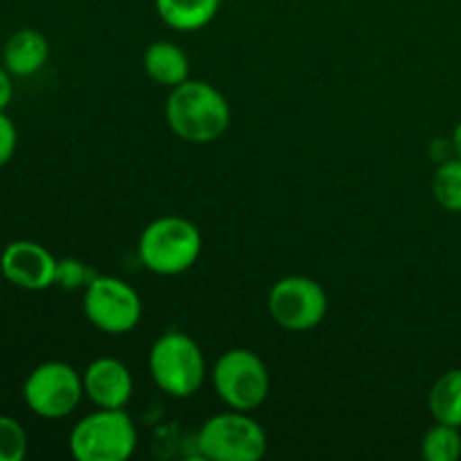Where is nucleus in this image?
<instances>
[{
  "instance_id": "1a4fd4ad",
  "label": "nucleus",
  "mask_w": 461,
  "mask_h": 461,
  "mask_svg": "<svg viewBox=\"0 0 461 461\" xmlns=\"http://www.w3.org/2000/svg\"><path fill=\"white\" fill-rule=\"evenodd\" d=\"M327 311V291L304 275L282 277L268 293L270 318L286 331H311L322 324Z\"/></svg>"
},
{
  "instance_id": "dca6fc26",
  "label": "nucleus",
  "mask_w": 461,
  "mask_h": 461,
  "mask_svg": "<svg viewBox=\"0 0 461 461\" xmlns=\"http://www.w3.org/2000/svg\"><path fill=\"white\" fill-rule=\"evenodd\" d=\"M435 201L450 214H461V158H448L432 176Z\"/></svg>"
},
{
  "instance_id": "4468645a",
  "label": "nucleus",
  "mask_w": 461,
  "mask_h": 461,
  "mask_svg": "<svg viewBox=\"0 0 461 461\" xmlns=\"http://www.w3.org/2000/svg\"><path fill=\"white\" fill-rule=\"evenodd\" d=\"M219 5L221 0H156V12L174 30L196 32L214 21Z\"/></svg>"
},
{
  "instance_id": "7ed1b4c3",
  "label": "nucleus",
  "mask_w": 461,
  "mask_h": 461,
  "mask_svg": "<svg viewBox=\"0 0 461 461\" xmlns=\"http://www.w3.org/2000/svg\"><path fill=\"white\" fill-rule=\"evenodd\" d=\"M68 448L77 461H126L138 448V428L124 408H97L75 423Z\"/></svg>"
},
{
  "instance_id": "a211bd4d",
  "label": "nucleus",
  "mask_w": 461,
  "mask_h": 461,
  "mask_svg": "<svg viewBox=\"0 0 461 461\" xmlns=\"http://www.w3.org/2000/svg\"><path fill=\"white\" fill-rule=\"evenodd\" d=\"M27 455V432L14 417L0 414V461H23Z\"/></svg>"
},
{
  "instance_id": "0eeeda50",
  "label": "nucleus",
  "mask_w": 461,
  "mask_h": 461,
  "mask_svg": "<svg viewBox=\"0 0 461 461\" xmlns=\"http://www.w3.org/2000/svg\"><path fill=\"white\" fill-rule=\"evenodd\" d=\"M84 378L72 365L48 360L27 374L23 401L41 419H63L79 408L84 399Z\"/></svg>"
},
{
  "instance_id": "4be33fe9",
  "label": "nucleus",
  "mask_w": 461,
  "mask_h": 461,
  "mask_svg": "<svg viewBox=\"0 0 461 461\" xmlns=\"http://www.w3.org/2000/svg\"><path fill=\"white\" fill-rule=\"evenodd\" d=\"M453 149H455V156L461 158V120L457 122L453 131Z\"/></svg>"
},
{
  "instance_id": "9d476101",
  "label": "nucleus",
  "mask_w": 461,
  "mask_h": 461,
  "mask_svg": "<svg viewBox=\"0 0 461 461\" xmlns=\"http://www.w3.org/2000/svg\"><path fill=\"white\" fill-rule=\"evenodd\" d=\"M59 259L36 241H12L0 255V273L23 291H45L57 284Z\"/></svg>"
},
{
  "instance_id": "f257e3e1",
  "label": "nucleus",
  "mask_w": 461,
  "mask_h": 461,
  "mask_svg": "<svg viewBox=\"0 0 461 461\" xmlns=\"http://www.w3.org/2000/svg\"><path fill=\"white\" fill-rule=\"evenodd\" d=\"M165 113L169 129L192 144L214 142L228 131L232 120L223 93L201 79H187L171 88Z\"/></svg>"
},
{
  "instance_id": "f3484780",
  "label": "nucleus",
  "mask_w": 461,
  "mask_h": 461,
  "mask_svg": "<svg viewBox=\"0 0 461 461\" xmlns=\"http://www.w3.org/2000/svg\"><path fill=\"white\" fill-rule=\"evenodd\" d=\"M421 455L426 461H457L461 457V432L448 423H437L423 435Z\"/></svg>"
},
{
  "instance_id": "6ab92c4d",
  "label": "nucleus",
  "mask_w": 461,
  "mask_h": 461,
  "mask_svg": "<svg viewBox=\"0 0 461 461\" xmlns=\"http://www.w3.org/2000/svg\"><path fill=\"white\" fill-rule=\"evenodd\" d=\"M95 273L79 259H59L57 266V284L66 291H75V288H86L93 282Z\"/></svg>"
},
{
  "instance_id": "f8f14e48",
  "label": "nucleus",
  "mask_w": 461,
  "mask_h": 461,
  "mask_svg": "<svg viewBox=\"0 0 461 461\" xmlns=\"http://www.w3.org/2000/svg\"><path fill=\"white\" fill-rule=\"evenodd\" d=\"M50 43L39 30L23 27L14 32L3 50V66L14 77H32L48 63Z\"/></svg>"
},
{
  "instance_id": "412c9836",
  "label": "nucleus",
  "mask_w": 461,
  "mask_h": 461,
  "mask_svg": "<svg viewBox=\"0 0 461 461\" xmlns=\"http://www.w3.org/2000/svg\"><path fill=\"white\" fill-rule=\"evenodd\" d=\"M12 72L7 70L5 66H0V111H5V108L12 104V97H14V81H12Z\"/></svg>"
},
{
  "instance_id": "aec40b11",
  "label": "nucleus",
  "mask_w": 461,
  "mask_h": 461,
  "mask_svg": "<svg viewBox=\"0 0 461 461\" xmlns=\"http://www.w3.org/2000/svg\"><path fill=\"white\" fill-rule=\"evenodd\" d=\"M16 144H18V133L14 122L5 115V111H0V169L7 165L9 160L16 153Z\"/></svg>"
},
{
  "instance_id": "39448f33",
  "label": "nucleus",
  "mask_w": 461,
  "mask_h": 461,
  "mask_svg": "<svg viewBox=\"0 0 461 461\" xmlns=\"http://www.w3.org/2000/svg\"><path fill=\"white\" fill-rule=\"evenodd\" d=\"M196 446L212 461H259L268 450V437L250 412L230 408L203 423Z\"/></svg>"
},
{
  "instance_id": "ddd939ff",
  "label": "nucleus",
  "mask_w": 461,
  "mask_h": 461,
  "mask_svg": "<svg viewBox=\"0 0 461 461\" xmlns=\"http://www.w3.org/2000/svg\"><path fill=\"white\" fill-rule=\"evenodd\" d=\"M144 70L149 79L165 88H176L189 79V59L183 48L171 41H153L144 52Z\"/></svg>"
},
{
  "instance_id": "2eb2a0df",
  "label": "nucleus",
  "mask_w": 461,
  "mask_h": 461,
  "mask_svg": "<svg viewBox=\"0 0 461 461\" xmlns=\"http://www.w3.org/2000/svg\"><path fill=\"white\" fill-rule=\"evenodd\" d=\"M428 408L437 423L461 428V367L437 378L428 396Z\"/></svg>"
},
{
  "instance_id": "6e6552de",
  "label": "nucleus",
  "mask_w": 461,
  "mask_h": 461,
  "mask_svg": "<svg viewBox=\"0 0 461 461\" xmlns=\"http://www.w3.org/2000/svg\"><path fill=\"white\" fill-rule=\"evenodd\" d=\"M84 315L99 331L122 336L133 331L142 320V300L124 279L95 275L84 288Z\"/></svg>"
},
{
  "instance_id": "f03ea898",
  "label": "nucleus",
  "mask_w": 461,
  "mask_h": 461,
  "mask_svg": "<svg viewBox=\"0 0 461 461\" xmlns=\"http://www.w3.org/2000/svg\"><path fill=\"white\" fill-rule=\"evenodd\" d=\"M203 250L201 230L183 216H160L140 234L138 255L156 275H180L192 268Z\"/></svg>"
},
{
  "instance_id": "9b49d317",
  "label": "nucleus",
  "mask_w": 461,
  "mask_h": 461,
  "mask_svg": "<svg viewBox=\"0 0 461 461\" xmlns=\"http://www.w3.org/2000/svg\"><path fill=\"white\" fill-rule=\"evenodd\" d=\"M81 378H84V394L97 408L122 410L133 396V374L120 358L113 356L95 358L84 369Z\"/></svg>"
},
{
  "instance_id": "20e7f679",
  "label": "nucleus",
  "mask_w": 461,
  "mask_h": 461,
  "mask_svg": "<svg viewBox=\"0 0 461 461\" xmlns=\"http://www.w3.org/2000/svg\"><path fill=\"white\" fill-rule=\"evenodd\" d=\"M149 372L153 383L174 399H187L205 381V356L198 342L183 331H167L149 351Z\"/></svg>"
},
{
  "instance_id": "423d86ee",
  "label": "nucleus",
  "mask_w": 461,
  "mask_h": 461,
  "mask_svg": "<svg viewBox=\"0 0 461 461\" xmlns=\"http://www.w3.org/2000/svg\"><path fill=\"white\" fill-rule=\"evenodd\" d=\"M212 383L228 408L252 412L270 394V372L259 354L246 347H234L219 356Z\"/></svg>"
}]
</instances>
